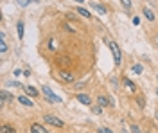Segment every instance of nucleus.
I'll return each instance as SVG.
<instances>
[{"label":"nucleus","instance_id":"obj_1","mask_svg":"<svg viewBox=\"0 0 158 133\" xmlns=\"http://www.w3.org/2000/svg\"><path fill=\"white\" fill-rule=\"evenodd\" d=\"M110 51H111V54H113V63H115V67H120V61H122L120 47H118L115 41H111V43H110Z\"/></svg>","mask_w":158,"mask_h":133},{"label":"nucleus","instance_id":"obj_2","mask_svg":"<svg viewBox=\"0 0 158 133\" xmlns=\"http://www.w3.org/2000/svg\"><path fill=\"white\" fill-rule=\"evenodd\" d=\"M41 94H43V95H45V99H47V101H50V102H61V97H59V95H56V94L49 88V86H41Z\"/></svg>","mask_w":158,"mask_h":133},{"label":"nucleus","instance_id":"obj_3","mask_svg":"<svg viewBox=\"0 0 158 133\" xmlns=\"http://www.w3.org/2000/svg\"><path fill=\"white\" fill-rule=\"evenodd\" d=\"M43 123L50 124V126H56V128H63V121H61L59 117H54V115H50V113L43 115Z\"/></svg>","mask_w":158,"mask_h":133},{"label":"nucleus","instance_id":"obj_4","mask_svg":"<svg viewBox=\"0 0 158 133\" xmlns=\"http://www.w3.org/2000/svg\"><path fill=\"white\" fill-rule=\"evenodd\" d=\"M58 76L61 77V81H65V83H72V81H74V76H72L70 72L59 70V72H58Z\"/></svg>","mask_w":158,"mask_h":133},{"label":"nucleus","instance_id":"obj_5","mask_svg":"<svg viewBox=\"0 0 158 133\" xmlns=\"http://www.w3.org/2000/svg\"><path fill=\"white\" fill-rule=\"evenodd\" d=\"M18 101H20V104H23V106H27V108H34V102L31 101L27 95H20Z\"/></svg>","mask_w":158,"mask_h":133},{"label":"nucleus","instance_id":"obj_6","mask_svg":"<svg viewBox=\"0 0 158 133\" xmlns=\"http://www.w3.org/2000/svg\"><path fill=\"white\" fill-rule=\"evenodd\" d=\"M31 133H49L41 124H38V123H34L32 126H31Z\"/></svg>","mask_w":158,"mask_h":133},{"label":"nucleus","instance_id":"obj_7","mask_svg":"<svg viewBox=\"0 0 158 133\" xmlns=\"http://www.w3.org/2000/svg\"><path fill=\"white\" fill-rule=\"evenodd\" d=\"M76 97H77V101H79V102H83V104H86V106H88L90 102H92L90 95H86V94H77Z\"/></svg>","mask_w":158,"mask_h":133},{"label":"nucleus","instance_id":"obj_8","mask_svg":"<svg viewBox=\"0 0 158 133\" xmlns=\"http://www.w3.org/2000/svg\"><path fill=\"white\" fill-rule=\"evenodd\" d=\"M124 86H126V88H128L129 92H137V85H135V83L131 81V79H128V77H126V79H124Z\"/></svg>","mask_w":158,"mask_h":133},{"label":"nucleus","instance_id":"obj_9","mask_svg":"<svg viewBox=\"0 0 158 133\" xmlns=\"http://www.w3.org/2000/svg\"><path fill=\"white\" fill-rule=\"evenodd\" d=\"M0 52H2V54L7 52V43H6V34H4V32L0 34Z\"/></svg>","mask_w":158,"mask_h":133},{"label":"nucleus","instance_id":"obj_10","mask_svg":"<svg viewBox=\"0 0 158 133\" xmlns=\"http://www.w3.org/2000/svg\"><path fill=\"white\" fill-rule=\"evenodd\" d=\"M92 7H94V11H95V13H99V15H104V13H106L104 4H92Z\"/></svg>","mask_w":158,"mask_h":133},{"label":"nucleus","instance_id":"obj_11","mask_svg":"<svg viewBox=\"0 0 158 133\" xmlns=\"http://www.w3.org/2000/svg\"><path fill=\"white\" fill-rule=\"evenodd\" d=\"M108 104H110V99H106L104 95H99V97H97V106L104 108V106H108Z\"/></svg>","mask_w":158,"mask_h":133},{"label":"nucleus","instance_id":"obj_12","mask_svg":"<svg viewBox=\"0 0 158 133\" xmlns=\"http://www.w3.org/2000/svg\"><path fill=\"white\" fill-rule=\"evenodd\" d=\"M144 15H146V18L149 22H155V13L151 11V7H144Z\"/></svg>","mask_w":158,"mask_h":133},{"label":"nucleus","instance_id":"obj_13","mask_svg":"<svg viewBox=\"0 0 158 133\" xmlns=\"http://www.w3.org/2000/svg\"><path fill=\"white\" fill-rule=\"evenodd\" d=\"M23 88H25V92L29 94L31 97H36V95H40V92L34 88V86H23Z\"/></svg>","mask_w":158,"mask_h":133},{"label":"nucleus","instance_id":"obj_14","mask_svg":"<svg viewBox=\"0 0 158 133\" xmlns=\"http://www.w3.org/2000/svg\"><path fill=\"white\" fill-rule=\"evenodd\" d=\"M16 31H18V38L22 40L23 38V22H18L16 23Z\"/></svg>","mask_w":158,"mask_h":133},{"label":"nucleus","instance_id":"obj_15","mask_svg":"<svg viewBox=\"0 0 158 133\" xmlns=\"http://www.w3.org/2000/svg\"><path fill=\"white\" fill-rule=\"evenodd\" d=\"M0 131H2V133H16L11 126H7V124H2V130H0Z\"/></svg>","mask_w":158,"mask_h":133},{"label":"nucleus","instance_id":"obj_16","mask_svg":"<svg viewBox=\"0 0 158 133\" xmlns=\"http://www.w3.org/2000/svg\"><path fill=\"white\" fill-rule=\"evenodd\" d=\"M77 13H79V15H83L85 18H88V20H90V13H88V9H85V7H77Z\"/></svg>","mask_w":158,"mask_h":133},{"label":"nucleus","instance_id":"obj_17","mask_svg":"<svg viewBox=\"0 0 158 133\" xmlns=\"http://www.w3.org/2000/svg\"><path fill=\"white\" fill-rule=\"evenodd\" d=\"M0 97H2V104H4V102H6V101L11 97V94L6 92V90H2V92H0Z\"/></svg>","mask_w":158,"mask_h":133},{"label":"nucleus","instance_id":"obj_18","mask_svg":"<svg viewBox=\"0 0 158 133\" xmlns=\"http://www.w3.org/2000/svg\"><path fill=\"white\" fill-rule=\"evenodd\" d=\"M131 70H133V74H142V70H144V67H142L140 63H137V65H135V67H133Z\"/></svg>","mask_w":158,"mask_h":133},{"label":"nucleus","instance_id":"obj_19","mask_svg":"<svg viewBox=\"0 0 158 133\" xmlns=\"http://www.w3.org/2000/svg\"><path fill=\"white\" fill-rule=\"evenodd\" d=\"M131 130H133V131H135V133H142V130L138 128L137 124H131Z\"/></svg>","mask_w":158,"mask_h":133},{"label":"nucleus","instance_id":"obj_20","mask_svg":"<svg viewBox=\"0 0 158 133\" xmlns=\"http://www.w3.org/2000/svg\"><path fill=\"white\" fill-rule=\"evenodd\" d=\"M16 4H18V6H23V7H25V6H29V0H18Z\"/></svg>","mask_w":158,"mask_h":133},{"label":"nucleus","instance_id":"obj_21","mask_svg":"<svg viewBox=\"0 0 158 133\" xmlns=\"http://www.w3.org/2000/svg\"><path fill=\"white\" fill-rule=\"evenodd\" d=\"M99 133H113V131L108 130V128H99Z\"/></svg>","mask_w":158,"mask_h":133},{"label":"nucleus","instance_id":"obj_22","mask_svg":"<svg viewBox=\"0 0 158 133\" xmlns=\"http://www.w3.org/2000/svg\"><path fill=\"white\" fill-rule=\"evenodd\" d=\"M7 85H9V86H15V88H18L20 86V83H16V81H9Z\"/></svg>","mask_w":158,"mask_h":133},{"label":"nucleus","instance_id":"obj_23","mask_svg":"<svg viewBox=\"0 0 158 133\" xmlns=\"http://www.w3.org/2000/svg\"><path fill=\"white\" fill-rule=\"evenodd\" d=\"M122 6H124V7H131V2H129V0H122Z\"/></svg>","mask_w":158,"mask_h":133},{"label":"nucleus","instance_id":"obj_24","mask_svg":"<svg viewBox=\"0 0 158 133\" xmlns=\"http://www.w3.org/2000/svg\"><path fill=\"white\" fill-rule=\"evenodd\" d=\"M94 113H102V108H101V106H95V108H94Z\"/></svg>","mask_w":158,"mask_h":133},{"label":"nucleus","instance_id":"obj_25","mask_svg":"<svg viewBox=\"0 0 158 133\" xmlns=\"http://www.w3.org/2000/svg\"><path fill=\"white\" fill-rule=\"evenodd\" d=\"M133 23H135V25H138V23H140V18H138V16H135V18H133Z\"/></svg>","mask_w":158,"mask_h":133},{"label":"nucleus","instance_id":"obj_26","mask_svg":"<svg viewBox=\"0 0 158 133\" xmlns=\"http://www.w3.org/2000/svg\"><path fill=\"white\" fill-rule=\"evenodd\" d=\"M156 45H158V34H156Z\"/></svg>","mask_w":158,"mask_h":133},{"label":"nucleus","instance_id":"obj_27","mask_svg":"<svg viewBox=\"0 0 158 133\" xmlns=\"http://www.w3.org/2000/svg\"><path fill=\"white\" fill-rule=\"evenodd\" d=\"M156 123H158V113H156Z\"/></svg>","mask_w":158,"mask_h":133},{"label":"nucleus","instance_id":"obj_28","mask_svg":"<svg viewBox=\"0 0 158 133\" xmlns=\"http://www.w3.org/2000/svg\"><path fill=\"white\" fill-rule=\"evenodd\" d=\"M156 97H158V88H156Z\"/></svg>","mask_w":158,"mask_h":133},{"label":"nucleus","instance_id":"obj_29","mask_svg":"<svg viewBox=\"0 0 158 133\" xmlns=\"http://www.w3.org/2000/svg\"><path fill=\"white\" fill-rule=\"evenodd\" d=\"M156 81H158V74H156Z\"/></svg>","mask_w":158,"mask_h":133}]
</instances>
